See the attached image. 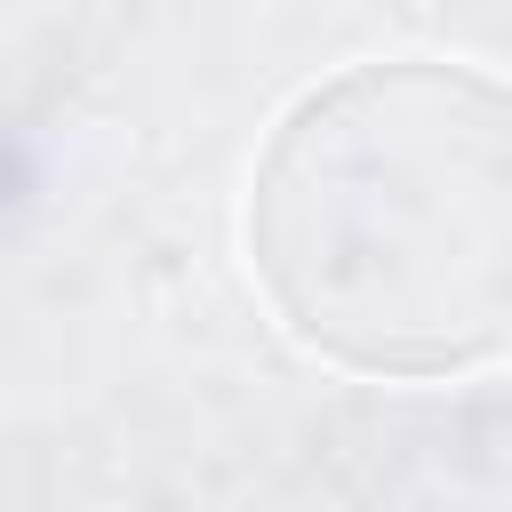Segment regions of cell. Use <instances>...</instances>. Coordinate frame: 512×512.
<instances>
[{
    "instance_id": "obj_1",
    "label": "cell",
    "mask_w": 512,
    "mask_h": 512,
    "mask_svg": "<svg viewBox=\"0 0 512 512\" xmlns=\"http://www.w3.org/2000/svg\"><path fill=\"white\" fill-rule=\"evenodd\" d=\"M248 256L280 320L360 376H456L512 344V88L360 64L256 160Z\"/></svg>"
}]
</instances>
